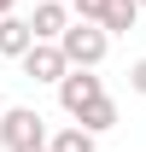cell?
Listing matches in <instances>:
<instances>
[{"instance_id": "8992f818", "label": "cell", "mask_w": 146, "mask_h": 152, "mask_svg": "<svg viewBox=\"0 0 146 152\" xmlns=\"http://www.w3.org/2000/svg\"><path fill=\"white\" fill-rule=\"evenodd\" d=\"M64 23H70V6H64V0H41L35 18H29V29H35V41H58Z\"/></svg>"}, {"instance_id": "8fae6325", "label": "cell", "mask_w": 146, "mask_h": 152, "mask_svg": "<svg viewBox=\"0 0 146 152\" xmlns=\"http://www.w3.org/2000/svg\"><path fill=\"white\" fill-rule=\"evenodd\" d=\"M128 88H134V94H146V58H134V64H128Z\"/></svg>"}, {"instance_id": "52a82bcc", "label": "cell", "mask_w": 146, "mask_h": 152, "mask_svg": "<svg viewBox=\"0 0 146 152\" xmlns=\"http://www.w3.org/2000/svg\"><path fill=\"white\" fill-rule=\"evenodd\" d=\"M76 123H82V129H88V134H105V129H117V99H111V94H99V99H88V105L76 111Z\"/></svg>"}, {"instance_id": "30bf717a", "label": "cell", "mask_w": 146, "mask_h": 152, "mask_svg": "<svg viewBox=\"0 0 146 152\" xmlns=\"http://www.w3.org/2000/svg\"><path fill=\"white\" fill-rule=\"evenodd\" d=\"M70 12L88 18V23H99V18H105V0H70Z\"/></svg>"}, {"instance_id": "5bb4252c", "label": "cell", "mask_w": 146, "mask_h": 152, "mask_svg": "<svg viewBox=\"0 0 146 152\" xmlns=\"http://www.w3.org/2000/svg\"><path fill=\"white\" fill-rule=\"evenodd\" d=\"M140 12H146V0H140Z\"/></svg>"}, {"instance_id": "ba28073f", "label": "cell", "mask_w": 146, "mask_h": 152, "mask_svg": "<svg viewBox=\"0 0 146 152\" xmlns=\"http://www.w3.org/2000/svg\"><path fill=\"white\" fill-rule=\"evenodd\" d=\"M134 23H140V0H105V18H99L105 35H128Z\"/></svg>"}, {"instance_id": "6da1fadb", "label": "cell", "mask_w": 146, "mask_h": 152, "mask_svg": "<svg viewBox=\"0 0 146 152\" xmlns=\"http://www.w3.org/2000/svg\"><path fill=\"white\" fill-rule=\"evenodd\" d=\"M58 53L70 58V64H82V70H99L105 53H111V35L99 29V23H88V18H70L64 35H58Z\"/></svg>"}, {"instance_id": "3957f363", "label": "cell", "mask_w": 146, "mask_h": 152, "mask_svg": "<svg viewBox=\"0 0 146 152\" xmlns=\"http://www.w3.org/2000/svg\"><path fill=\"white\" fill-rule=\"evenodd\" d=\"M18 64H23L29 82H53V88H58V76L70 70V58L58 53V41H29V53H23Z\"/></svg>"}, {"instance_id": "9c48e42d", "label": "cell", "mask_w": 146, "mask_h": 152, "mask_svg": "<svg viewBox=\"0 0 146 152\" xmlns=\"http://www.w3.org/2000/svg\"><path fill=\"white\" fill-rule=\"evenodd\" d=\"M47 146H53V152H99V134H88L82 123H70V129L47 134Z\"/></svg>"}, {"instance_id": "4fadbf2b", "label": "cell", "mask_w": 146, "mask_h": 152, "mask_svg": "<svg viewBox=\"0 0 146 152\" xmlns=\"http://www.w3.org/2000/svg\"><path fill=\"white\" fill-rule=\"evenodd\" d=\"M12 6H18V0H0V18H6V12H12Z\"/></svg>"}, {"instance_id": "7a4b0ae2", "label": "cell", "mask_w": 146, "mask_h": 152, "mask_svg": "<svg viewBox=\"0 0 146 152\" xmlns=\"http://www.w3.org/2000/svg\"><path fill=\"white\" fill-rule=\"evenodd\" d=\"M47 117L29 111V105H12V111L0 117V146L6 152H18V146H35V140H47V129H41Z\"/></svg>"}, {"instance_id": "5b68a950", "label": "cell", "mask_w": 146, "mask_h": 152, "mask_svg": "<svg viewBox=\"0 0 146 152\" xmlns=\"http://www.w3.org/2000/svg\"><path fill=\"white\" fill-rule=\"evenodd\" d=\"M29 41H35L29 18H18V12L0 18V58H23V53H29Z\"/></svg>"}, {"instance_id": "277c9868", "label": "cell", "mask_w": 146, "mask_h": 152, "mask_svg": "<svg viewBox=\"0 0 146 152\" xmlns=\"http://www.w3.org/2000/svg\"><path fill=\"white\" fill-rule=\"evenodd\" d=\"M99 94H105V82H99V76H93V70H82V64H70V70H64V76H58V105H64V111H82V105H88V99H99Z\"/></svg>"}, {"instance_id": "7c38bea8", "label": "cell", "mask_w": 146, "mask_h": 152, "mask_svg": "<svg viewBox=\"0 0 146 152\" xmlns=\"http://www.w3.org/2000/svg\"><path fill=\"white\" fill-rule=\"evenodd\" d=\"M18 152H53V146H47V140H35V146H18Z\"/></svg>"}]
</instances>
